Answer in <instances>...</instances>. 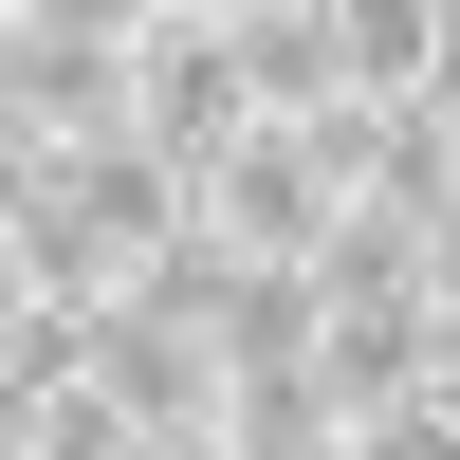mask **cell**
<instances>
[{
    "mask_svg": "<svg viewBox=\"0 0 460 460\" xmlns=\"http://www.w3.org/2000/svg\"><path fill=\"white\" fill-rule=\"evenodd\" d=\"M0 129H19V93H0Z\"/></svg>",
    "mask_w": 460,
    "mask_h": 460,
    "instance_id": "7c38bea8",
    "label": "cell"
},
{
    "mask_svg": "<svg viewBox=\"0 0 460 460\" xmlns=\"http://www.w3.org/2000/svg\"><path fill=\"white\" fill-rule=\"evenodd\" d=\"M129 129H147V147H184V166H221V147L258 129L240 37H221V19H147V37H129Z\"/></svg>",
    "mask_w": 460,
    "mask_h": 460,
    "instance_id": "277c9868",
    "label": "cell"
},
{
    "mask_svg": "<svg viewBox=\"0 0 460 460\" xmlns=\"http://www.w3.org/2000/svg\"><path fill=\"white\" fill-rule=\"evenodd\" d=\"M93 387L129 405V424H221V350H203V314H184L166 258L93 295Z\"/></svg>",
    "mask_w": 460,
    "mask_h": 460,
    "instance_id": "7a4b0ae2",
    "label": "cell"
},
{
    "mask_svg": "<svg viewBox=\"0 0 460 460\" xmlns=\"http://www.w3.org/2000/svg\"><path fill=\"white\" fill-rule=\"evenodd\" d=\"M314 460H350V442H314Z\"/></svg>",
    "mask_w": 460,
    "mask_h": 460,
    "instance_id": "4fadbf2b",
    "label": "cell"
},
{
    "mask_svg": "<svg viewBox=\"0 0 460 460\" xmlns=\"http://www.w3.org/2000/svg\"><path fill=\"white\" fill-rule=\"evenodd\" d=\"M332 221H350V111H332V129H277V111H258L203 166V258H240V277H314Z\"/></svg>",
    "mask_w": 460,
    "mask_h": 460,
    "instance_id": "6da1fadb",
    "label": "cell"
},
{
    "mask_svg": "<svg viewBox=\"0 0 460 460\" xmlns=\"http://www.w3.org/2000/svg\"><path fill=\"white\" fill-rule=\"evenodd\" d=\"M74 240L111 258V277H147V258H184L203 240V166H184V147H147V129H111V147H74Z\"/></svg>",
    "mask_w": 460,
    "mask_h": 460,
    "instance_id": "3957f363",
    "label": "cell"
},
{
    "mask_svg": "<svg viewBox=\"0 0 460 460\" xmlns=\"http://www.w3.org/2000/svg\"><path fill=\"white\" fill-rule=\"evenodd\" d=\"M332 56H350V111H424V74L460 56V0H332Z\"/></svg>",
    "mask_w": 460,
    "mask_h": 460,
    "instance_id": "5b68a950",
    "label": "cell"
},
{
    "mask_svg": "<svg viewBox=\"0 0 460 460\" xmlns=\"http://www.w3.org/2000/svg\"><path fill=\"white\" fill-rule=\"evenodd\" d=\"M350 460H460V387L424 368L405 405H368V424H350Z\"/></svg>",
    "mask_w": 460,
    "mask_h": 460,
    "instance_id": "ba28073f",
    "label": "cell"
},
{
    "mask_svg": "<svg viewBox=\"0 0 460 460\" xmlns=\"http://www.w3.org/2000/svg\"><path fill=\"white\" fill-rule=\"evenodd\" d=\"M129 460H240V442H221V424H147Z\"/></svg>",
    "mask_w": 460,
    "mask_h": 460,
    "instance_id": "30bf717a",
    "label": "cell"
},
{
    "mask_svg": "<svg viewBox=\"0 0 460 460\" xmlns=\"http://www.w3.org/2000/svg\"><path fill=\"white\" fill-rule=\"evenodd\" d=\"M424 129H442V147H460V56H442V74H424Z\"/></svg>",
    "mask_w": 460,
    "mask_h": 460,
    "instance_id": "8fae6325",
    "label": "cell"
},
{
    "mask_svg": "<svg viewBox=\"0 0 460 460\" xmlns=\"http://www.w3.org/2000/svg\"><path fill=\"white\" fill-rule=\"evenodd\" d=\"M424 295H442V314H460V184H442V203H424Z\"/></svg>",
    "mask_w": 460,
    "mask_h": 460,
    "instance_id": "9c48e42d",
    "label": "cell"
},
{
    "mask_svg": "<svg viewBox=\"0 0 460 460\" xmlns=\"http://www.w3.org/2000/svg\"><path fill=\"white\" fill-rule=\"evenodd\" d=\"M221 442H240V460H314V442H350V424H332L314 368H240V387H221Z\"/></svg>",
    "mask_w": 460,
    "mask_h": 460,
    "instance_id": "52a82bcc",
    "label": "cell"
},
{
    "mask_svg": "<svg viewBox=\"0 0 460 460\" xmlns=\"http://www.w3.org/2000/svg\"><path fill=\"white\" fill-rule=\"evenodd\" d=\"M240 37V93L277 111V129H332L350 111V56H332V0H295V19H221Z\"/></svg>",
    "mask_w": 460,
    "mask_h": 460,
    "instance_id": "8992f818",
    "label": "cell"
}]
</instances>
